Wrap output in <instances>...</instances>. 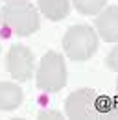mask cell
<instances>
[{"label":"cell","instance_id":"277c9868","mask_svg":"<svg viewBox=\"0 0 118 120\" xmlns=\"http://www.w3.org/2000/svg\"><path fill=\"white\" fill-rule=\"evenodd\" d=\"M98 92L92 89H79L65 100V115L68 118H96Z\"/></svg>","mask_w":118,"mask_h":120},{"label":"cell","instance_id":"6da1fadb","mask_svg":"<svg viewBox=\"0 0 118 120\" xmlns=\"http://www.w3.org/2000/svg\"><path fill=\"white\" fill-rule=\"evenodd\" d=\"M0 24L6 26L7 30L15 31L20 37H26L39 30L41 19H39L37 9L28 0L6 2V6L0 9Z\"/></svg>","mask_w":118,"mask_h":120},{"label":"cell","instance_id":"8fae6325","mask_svg":"<svg viewBox=\"0 0 118 120\" xmlns=\"http://www.w3.org/2000/svg\"><path fill=\"white\" fill-rule=\"evenodd\" d=\"M107 67H109L111 70L118 72V46H114V48L109 52V56H107Z\"/></svg>","mask_w":118,"mask_h":120},{"label":"cell","instance_id":"4fadbf2b","mask_svg":"<svg viewBox=\"0 0 118 120\" xmlns=\"http://www.w3.org/2000/svg\"><path fill=\"white\" fill-rule=\"evenodd\" d=\"M4 2H20V0H4Z\"/></svg>","mask_w":118,"mask_h":120},{"label":"cell","instance_id":"30bf717a","mask_svg":"<svg viewBox=\"0 0 118 120\" xmlns=\"http://www.w3.org/2000/svg\"><path fill=\"white\" fill-rule=\"evenodd\" d=\"M72 2L74 8L81 15H98L107 4V0H72Z\"/></svg>","mask_w":118,"mask_h":120},{"label":"cell","instance_id":"9a60e30c","mask_svg":"<svg viewBox=\"0 0 118 120\" xmlns=\"http://www.w3.org/2000/svg\"><path fill=\"white\" fill-rule=\"evenodd\" d=\"M0 52H2V45H0Z\"/></svg>","mask_w":118,"mask_h":120},{"label":"cell","instance_id":"52a82bcc","mask_svg":"<svg viewBox=\"0 0 118 120\" xmlns=\"http://www.w3.org/2000/svg\"><path fill=\"white\" fill-rule=\"evenodd\" d=\"M22 89L11 81H0V111H13L22 104Z\"/></svg>","mask_w":118,"mask_h":120},{"label":"cell","instance_id":"8992f818","mask_svg":"<svg viewBox=\"0 0 118 120\" xmlns=\"http://www.w3.org/2000/svg\"><path fill=\"white\" fill-rule=\"evenodd\" d=\"M96 30L105 43H118V6H109L98 13Z\"/></svg>","mask_w":118,"mask_h":120},{"label":"cell","instance_id":"5b68a950","mask_svg":"<svg viewBox=\"0 0 118 120\" xmlns=\"http://www.w3.org/2000/svg\"><path fill=\"white\" fill-rule=\"evenodd\" d=\"M6 67L17 81H28L33 76V52L24 45H13L7 52Z\"/></svg>","mask_w":118,"mask_h":120},{"label":"cell","instance_id":"9c48e42d","mask_svg":"<svg viewBox=\"0 0 118 120\" xmlns=\"http://www.w3.org/2000/svg\"><path fill=\"white\" fill-rule=\"evenodd\" d=\"M96 118H118V102H113L111 98L98 96V102H96Z\"/></svg>","mask_w":118,"mask_h":120},{"label":"cell","instance_id":"5bb4252c","mask_svg":"<svg viewBox=\"0 0 118 120\" xmlns=\"http://www.w3.org/2000/svg\"><path fill=\"white\" fill-rule=\"evenodd\" d=\"M116 92H118V81H116Z\"/></svg>","mask_w":118,"mask_h":120},{"label":"cell","instance_id":"7a4b0ae2","mask_svg":"<svg viewBox=\"0 0 118 120\" xmlns=\"http://www.w3.org/2000/svg\"><path fill=\"white\" fill-rule=\"evenodd\" d=\"M63 48L72 61H87L98 48L96 31L87 24L70 26L63 37Z\"/></svg>","mask_w":118,"mask_h":120},{"label":"cell","instance_id":"7c38bea8","mask_svg":"<svg viewBox=\"0 0 118 120\" xmlns=\"http://www.w3.org/2000/svg\"><path fill=\"white\" fill-rule=\"evenodd\" d=\"M39 118H63V115L59 111H41Z\"/></svg>","mask_w":118,"mask_h":120},{"label":"cell","instance_id":"ba28073f","mask_svg":"<svg viewBox=\"0 0 118 120\" xmlns=\"http://www.w3.org/2000/svg\"><path fill=\"white\" fill-rule=\"evenodd\" d=\"M39 9L50 20H63L70 13L68 0H39Z\"/></svg>","mask_w":118,"mask_h":120},{"label":"cell","instance_id":"3957f363","mask_svg":"<svg viewBox=\"0 0 118 120\" xmlns=\"http://www.w3.org/2000/svg\"><path fill=\"white\" fill-rule=\"evenodd\" d=\"M35 81H37V89L44 92H57L66 85V67L65 59L59 56L57 52H46L39 68L35 72Z\"/></svg>","mask_w":118,"mask_h":120}]
</instances>
